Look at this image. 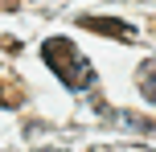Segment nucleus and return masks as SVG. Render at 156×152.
<instances>
[{
  "label": "nucleus",
  "mask_w": 156,
  "mask_h": 152,
  "mask_svg": "<svg viewBox=\"0 0 156 152\" xmlns=\"http://www.w3.org/2000/svg\"><path fill=\"white\" fill-rule=\"evenodd\" d=\"M86 29H94V33H107V37H123V41H132L136 37V29L127 21H111V16H86Z\"/></svg>",
  "instance_id": "2"
},
{
  "label": "nucleus",
  "mask_w": 156,
  "mask_h": 152,
  "mask_svg": "<svg viewBox=\"0 0 156 152\" xmlns=\"http://www.w3.org/2000/svg\"><path fill=\"white\" fill-rule=\"evenodd\" d=\"M41 58H45V66H49V70H54L70 90H82V87H90V82H94L90 62H86V58L78 54L66 37H49L45 45H41Z\"/></svg>",
  "instance_id": "1"
},
{
  "label": "nucleus",
  "mask_w": 156,
  "mask_h": 152,
  "mask_svg": "<svg viewBox=\"0 0 156 152\" xmlns=\"http://www.w3.org/2000/svg\"><path fill=\"white\" fill-rule=\"evenodd\" d=\"M0 103H4V90H0Z\"/></svg>",
  "instance_id": "4"
},
{
  "label": "nucleus",
  "mask_w": 156,
  "mask_h": 152,
  "mask_svg": "<svg viewBox=\"0 0 156 152\" xmlns=\"http://www.w3.org/2000/svg\"><path fill=\"white\" fill-rule=\"evenodd\" d=\"M136 82H140L144 99H148V103H156V62H144L140 70H136Z\"/></svg>",
  "instance_id": "3"
}]
</instances>
